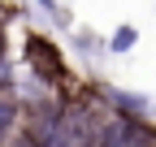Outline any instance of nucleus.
<instances>
[{
  "label": "nucleus",
  "instance_id": "nucleus-2",
  "mask_svg": "<svg viewBox=\"0 0 156 147\" xmlns=\"http://www.w3.org/2000/svg\"><path fill=\"white\" fill-rule=\"evenodd\" d=\"M26 69L35 74V78H44V82L65 91V56L56 52V43L44 39V35H30L26 39Z\"/></svg>",
  "mask_w": 156,
  "mask_h": 147
},
{
  "label": "nucleus",
  "instance_id": "nucleus-5",
  "mask_svg": "<svg viewBox=\"0 0 156 147\" xmlns=\"http://www.w3.org/2000/svg\"><path fill=\"white\" fill-rule=\"evenodd\" d=\"M134 43H139V30L126 22V26H117L108 39H104V52H108V56H122V52H134Z\"/></svg>",
  "mask_w": 156,
  "mask_h": 147
},
{
  "label": "nucleus",
  "instance_id": "nucleus-4",
  "mask_svg": "<svg viewBox=\"0 0 156 147\" xmlns=\"http://www.w3.org/2000/svg\"><path fill=\"white\" fill-rule=\"evenodd\" d=\"M17 130H22V104L13 100V91H0V147H9Z\"/></svg>",
  "mask_w": 156,
  "mask_h": 147
},
{
  "label": "nucleus",
  "instance_id": "nucleus-1",
  "mask_svg": "<svg viewBox=\"0 0 156 147\" xmlns=\"http://www.w3.org/2000/svg\"><path fill=\"white\" fill-rule=\"evenodd\" d=\"M91 147H156V125L139 117H122V113H104L100 134Z\"/></svg>",
  "mask_w": 156,
  "mask_h": 147
},
{
  "label": "nucleus",
  "instance_id": "nucleus-7",
  "mask_svg": "<svg viewBox=\"0 0 156 147\" xmlns=\"http://www.w3.org/2000/svg\"><path fill=\"white\" fill-rule=\"evenodd\" d=\"M9 65V26L0 22V69Z\"/></svg>",
  "mask_w": 156,
  "mask_h": 147
},
{
  "label": "nucleus",
  "instance_id": "nucleus-9",
  "mask_svg": "<svg viewBox=\"0 0 156 147\" xmlns=\"http://www.w3.org/2000/svg\"><path fill=\"white\" fill-rule=\"evenodd\" d=\"M0 91H13V78H9V65L0 69Z\"/></svg>",
  "mask_w": 156,
  "mask_h": 147
},
{
  "label": "nucleus",
  "instance_id": "nucleus-6",
  "mask_svg": "<svg viewBox=\"0 0 156 147\" xmlns=\"http://www.w3.org/2000/svg\"><path fill=\"white\" fill-rule=\"evenodd\" d=\"M78 48H83L87 56H100V52H104V43L95 39V35H78Z\"/></svg>",
  "mask_w": 156,
  "mask_h": 147
},
{
  "label": "nucleus",
  "instance_id": "nucleus-8",
  "mask_svg": "<svg viewBox=\"0 0 156 147\" xmlns=\"http://www.w3.org/2000/svg\"><path fill=\"white\" fill-rule=\"evenodd\" d=\"M35 5L44 9V13H52V17H61V5H56V0H35ZM61 22H65V17H61Z\"/></svg>",
  "mask_w": 156,
  "mask_h": 147
},
{
  "label": "nucleus",
  "instance_id": "nucleus-3",
  "mask_svg": "<svg viewBox=\"0 0 156 147\" xmlns=\"http://www.w3.org/2000/svg\"><path fill=\"white\" fill-rule=\"evenodd\" d=\"M95 95L104 100L108 113H122V117H139V121H152L156 104L139 91H126V87H108V82H95Z\"/></svg>",
  "mask_w": 156,
  "mask_h": 147
}]
</instances>
